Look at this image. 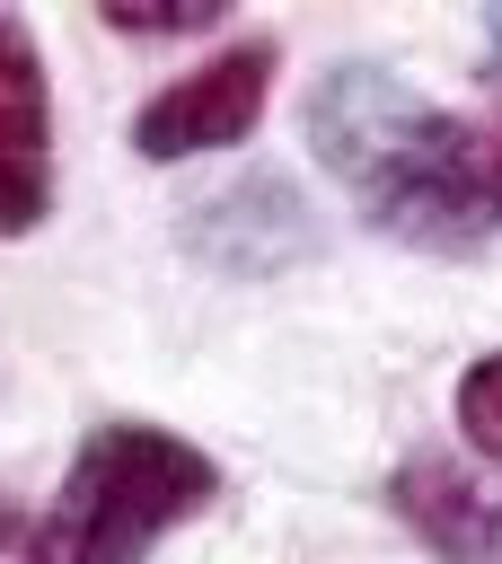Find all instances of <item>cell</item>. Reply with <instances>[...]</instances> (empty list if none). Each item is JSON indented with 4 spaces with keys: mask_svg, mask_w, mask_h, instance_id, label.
<instances>
[{
    "mask_svg": "<svg viewBox=\"0 0 502 564\" xmlns=\"http://www.w3.org/2000/svg\"><path fill=\"white\" fill-rule=\"evenodd\" d=\"M308 159L352 212L423 256H476L502 238V106L440 115L379 62H335L308 88Z\"/></svg>",
    "mask_w": 502,
    "mask_h": 564,
    "instance_id": "1",
    "label": "cell"
},
{
    "mask_svg": "<svg viewBox=\"0 0 502 564\" xmlns=\"http://www.w3.org/2000/svg\"><path fill=\"white\" fill-rule=\"evenodd\" d=\"M211 502H220V458L203 441H185L167 423L106 414L70 449L18 564H141L167 529L203 520Z\"/></svg>",
    "mask_w": 502,
    "mask_h": 564,
    "instance_id": "2",
    "label": "cell"
},
{
    "mask_svg": "<svg viewBox=\"0 0 502 564\" xmlns=\"http://www.w3.org/2000/svg\"><path fill=\"white\" fill-rule=\"evenodd\" d=\"M273 70H282L273 35H238V44L203 53L194 70H176L167 88H150L132 106V159L167 167V159H203V150L247 141L255 115H264V97H273Z\"/></svg>",
    "mask_w": 502,
    "mask_h": 564,
    "instance_id": "3",
    "label": "cell"
},
{
    "mask_svg": "<svg viewBox=\"0 0 502 564\" xmlns=\"http://www.w3.org/2000/svg\"><path fill=\"white\" fill-rule=\"evenodd\" d=\"M53 212V88L44 44L18 9H0V238H26Z\"/></svg>",
    "mask_w": 502,
    "mask_h": 564,
    "instance_id": "4",
    "label": "cell"
},
{
    "mask_svg": "<svg viewBox=\"0 0 502 564\" xmlns=\"http://www.w3.org/2000/svg\"><path fill=\"white\" fill-rule=\"evenodd\" d=\"M388 511L440 564H502V502L449 449H405L388 467Z\"/></svg>",
    "mask_w": 502,
    "mask_h": 564,
    "instance_id": "5",
    "label": "cell"
},
{
    "mask_svg": "<svg viewBox=\"0 0 502 564\" xmlns=\"http://www.w3.org/2000/svg\"><path fill=\"white\" fill-rule=\"evenodd\" d=\"M185 247H194L211 273H229V282H264V273H282L291 256H308L317 229H308V203H299L282 176H247V185L194 203Z\"/></svg>",
    "mask_w": 502,
    "mask_h": 564,
    "instance_id": "6",
    "label": "cell"
},
{
    "mask_svg": "<svg viewBox=\"0 0 502 564\" xmlns=\"http://www.w3.org/2000/svg\"><path fill=\"white\" fill-rule=\"evenodd\" d=\"M449 414H458L467 449L502 467V352H476V361L458 370V397H449Z\"/></svg>",
    "mask_w": 502,
    "mask_h": 564,
    "instance_id": "7",
    "label": "cell"
},
{
    "mask_svg": "<svg viewBox=\"0 0 502 564\" xmlns=\"http://www.w3.org/2000/svg\"><path fill=\"white\" fill-rule=\"evenodd\" d=\"M114 35H203V26H220V0H176V9H132V0H106L97 9Z\"/></svg>",
    "mask_w": 502,
    "mask_h": 564,
    "instance_id": "8",
    "label": "cell"
},
{
    "mask_svg": "<svg viewBox=\"0 0 502 564\" xmlns=\"http://www.w3.org/2000/svg\"><path fill=\"white\" fill-rule=\"evenodd\" d=\"M9 546H26V529H18V511L0 502V555H9Z\"/></svg>",
    "mask_w": 502,
    "mask_h": 564,
    "instance_id": "9",
    "label": "cell"
},
{
    "mask_svg": "<svg viewBox=\"0 0 502 564\" xmlns=\"http://www.w3.org/2000/svg\"><path fill=\"white\" fill-rule=\"evenodd\" d=\"M484 44H493V79H502V9L484 18Z\"/></svg>",
    "mask_w": 502,
    "mask_h": 564,
    "instance_id": "10",
    "label": "cell"
}]
</instances>
